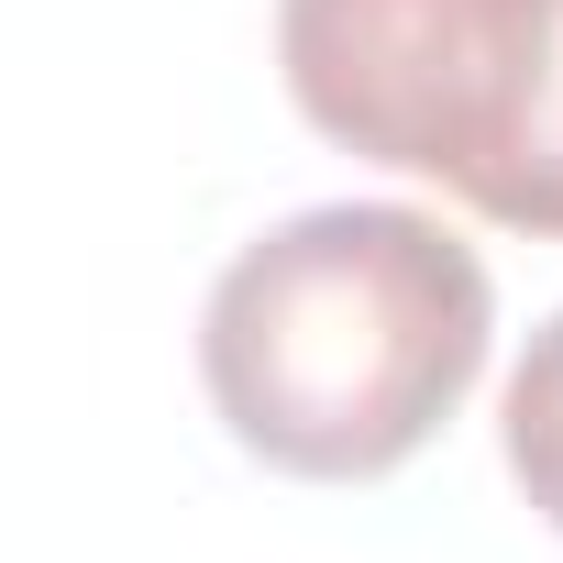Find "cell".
Returning <instances> with one entry per match:
<instances>
[{"mask_svg": "<svg viewBox=\"0 0 563 563\" xmlns=\"http://www.w3.org/2000/svg\"><path fill=\"white\" fill-rule=\"evenodd\" d=\"M497 288L464 232L398 199H332L254 232L199 310L221 431L310 486L398 475L486 376Z\"/></svg>", "mask_w": 563, "mask_h": 563, "instance_id": "6da1fadb", "label": "cell"}, {"mask_svg": "<svg viewBox=\"0 0 563 563\" xmlns=\"http://www.w3.org/2000/svg\"><path fill=\"white\" fill-rule=\"evenodd\" d=\"M276 67L321 144L563 243V0H276Z\"/></svg>", "mask_w": 563, "mask_h": 563, "instance_id": "7a4b0ae2", "label": "cell"}, {"mask_svg": "<svg viewBox=\"0 0 563 563\" xmlns=\"http://www.w3.org/2000/svg\"><path fill=\"white\" fill-rule=\"evenodd\" d=\"M497 442H508V475L519 497L563 530V310L530 332V354L508 365V398H497Z\"/></svg>", "mask_w": 563, "mask_h": 563, "instance_id": "3957f363", "label": "cell"}]
</instances>
